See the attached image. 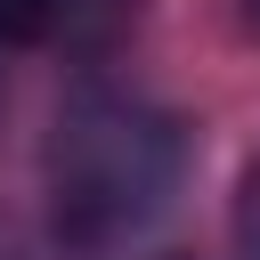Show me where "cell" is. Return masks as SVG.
<instances>
[{"label": "cell", "mask_w": 260, "mask_h": 260, "mask_svg": "<svg viewBox=\"0 0 260 260\" xmlns=\"http://www.w3.org/2000/svg\"><path fill=\"white\" fill-rule=\"evenodd\" d=\"M41 171H49L57 244H73L81 260H114L171 211L187 179V122L138 89L89 81L57 106Z\"/></svg>", "instance_id": "6da1fadb"}, {"label": "cell", "mask_w": 260, "mask_h": 260, "mask_svg": "<svg viewBox=\"0 0 260 260\" xmlns=\"http://www.w3.org/2000/svg\"><path fill=\"white\" fill-rule=\"evenodd\" d=\"M138 0H0V49H49V57H106L130 41Z\"/></svg>", "instance_id": "7a4b0ae2"}, {"label": "cell", "mask_w": 260, "mask_h": 260, "mask_svg": "<svg viewBox=\"0 0 260 260\" xmlns=\"http://www.w3.org/2000/svg\"><path fill=\"white\" fill-rule=\"evenodd\" d=\"M228 228H236V260H260V162H244V179H236V211H228Z\"/></svg>", "instance_id": "3957f363"}, {"label": "cell", "mask_w": 260, "mask_h": 260, "mask_svg": "<svg viewBox=\"0 0 260 260\" xmlns=\"http://www.w3.org/2000/svg\"><path fill=\"white\" fill-rule=\"evenodd\" d=\"M252 24H260V0H252Z\"/></svg>", "instance_id": "277c9868"}]
</instances>
